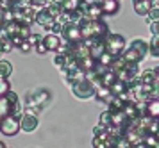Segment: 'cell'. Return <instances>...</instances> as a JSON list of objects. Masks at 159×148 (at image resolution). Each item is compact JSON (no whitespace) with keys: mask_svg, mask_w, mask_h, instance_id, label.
I'll use <instances>...</instances> for the list:
<instances>
[{"mask_svg":"<svg viewBox=\"0 0 159 148\" xmlns=\"http://www.w3.org/2000/svg\"><path fill=\"white\" fill-rule=\"evenodd\" d=\"M72 91L77 98L88 100L95 96V82L89 80V78H82V80H77L75 84L72 86Z\"/></svg>","mask_w":159,"mask_h":148,"instance_id":"1","label":"cell"},{"mask_svg":"<svg viewBox=\"0 0 159 148\" xmlns=\"http://www.w3.org/2000/svg\"><path fill=\"white\" fill-rule=\"evenodd\" d=\"M104 41H106V50L113 57H120L123 54V50L127 48L125 47V38L120 34H109Z\"/></svg>","mask_w":159,"mask_h":148,"instance_id":"2","label":"cell"},{"mask_svg":"<svg viewBox=\"0 0 159 148\" xmlns=\"http://www.w3.org/2000/svg\"><path fill=\"white\" fill-rule=\"evenodd\" d=\"M38 123H39V120H38V111L32 109V107H25L22 118H20L22 130H25V132H34L38 128Z\"/></svg>","mask_w":159,"mask_h":148,"instance_id":"3","label":"cell"},{"mask_svg":"<svg viewBox=\"0 0 159 148\" xmlns=\"http://www.w3.org/2000/svg\"><path fill=\"white\" fill-rule=\"evenodd\" d=\"M20 130H22L20 118H16L15 114H9L0 120V132L4 136H16Z\"/></svg>","mask_w":159,"mask_h":148,"instance_id":"4","label":"cell"},{"mask_svg":"<svg viewBox=\"0 0 159 148\" xmlns=\"http://www.w3.org/2000/svg\"><path fill=\"white\" fill-rule=\"evenodd\" d=\"M63 39H66L68 43H80L84 41V34H82V30L77 23H65V27H63Z\"/></svg>","mask_w":159,"mask_h":148,"instance_id":"5","label":"cell"},{"mask_svg":"<svg viewBox=\"0 0 159 148\" xmlns=\"http://www.w3.org/2000/svg\"><path fill=\"white\" fill-rule=\"evenodd\" d=\"M109 36V27L107 23L102 20H91V38H97V39H106Z\"/></svg>","mask_w":159,"mask_h":148,"instance_id":"6","label":"cell"},{"mask_svg":"<svg viewBox=\"0 0 159 148\" xmlns=\"http://www.w3.org/2000/svg\"><path fill=\"white\" fill-rule=\"evenodd\" d=\"M36 23L38 25H41V27L48 32L52 27H54V23H56V18L52 16L48 11H47V7H45L43 11H39V13H36Z\"/></svg>","mask_w":159,"mask_h":148,"instance_id":"7","label":"cell"},{"mask_svg":"<svg viewBox=\"0 0 159 148\" xmlns=\"http://www.w3.org/2000/svg\"><path fill=\"white\" fill-rule=\"evenodd\" d=\"M113 96H115V95H113V91H111V87H107V86H104V84L95 86V98L98 100V102H102V104L107 105Z\"/></svg>","mask_w":159,"mask_h":148,"instance_id":"8","label":"cell"},{"mask_svg":"<svg viewBox=\"0 0 159 148\" xmlns=\"http://www.w3.org/2000/svg\"><path fill=\"white\" fill-rule=\"evenodd\" d=\"M43 43L47 45L48 52H56L59 48V45L63 43V36L57 32H47V36L43 38Z\"/></svg>","mask_w":159,"mask_h":148,"instance_id":"9","label":"cell"},{"mask_svg":"<svg viewBox=\"0 0 159 148\" xmlns=\"http://www.w3.org/2000/svg\"><path fill=\"white\" fill-rule=\"evenodd\" d=\"M32 98H34L36 109L38 111H41V109L50 102V91H48V89H38V91L32 93Z\"/></svg>","mask_w":159,"mask_h":148,"instance_id":"10","label":"cell"},{"mask_svg":"<svg viewBox=\"0 0 159 148\" xmlns=\"http://www.w3.org/2000/svg\"><path fill=\"white\" fill-rule=\"evenodd\" d=\"M132 4H134V11H136V14H139V16H147V14L150 13L152 6L156 4V0H132Z\"/></svg>","mask_w":159,"mask_h":148,"instance_id":"11","label":"cell"},{"mask_svg":"<svg viewBox=\"0 0 159 148\" xmlns=\"http://www.w3.org/2000/svg\"><path fill=\"white\" fill-rule=\"evenodd\" d=\"M84 14H86L89 20H100L102 16H104V9H102L100 2H95L91 6H88L84 9Z\"/></svg>","mask_w":159,"mask_h":148,"instance_id":"12","label":"cell"},{"mask_svg":"<svg viewBox=\"0 0 159 148\" xmlns=\"http://www.w3.org/2000/svg\"><path fill=\"white\" fill-rule=\"evenodd\" d=\"M104 14H116L120 9V0H100Z\"/></svg>","mask_w":159,"mask_h":148,"instance_id":"13","label":"cell"},{"mask_svg":"<svg viewBox=\"0 0 159 148\" xmlns=\"http://www.w3.org/2000/svg\"><path fill=\"white\" fill-rule=\"evenodd\" d=\"M147 114H148L150 118L159 120V96H152V98L147 102Z\"/></svg>","mask_w":159,"mask_h":148,"instance_id":"14","label":"cell"},{"mask_svg":"<svg viewBox=\"0 0 159 148\" xmlns=\"http://www.w3.org/2000/svg\"><path fill=\"white\" fill-rule=\"evenodd\" d=\"M130 47L136 50V52H138V54H139L141 57H143V59H145V56H147L148 48H150V45H148L147 41H143L141 38H136L134 41H130Z\"/></svg>","mask_w":159,"mask_h":148,"instance_id":"15","label":"cell"},{"mask_svg":"<svg viewBox=\"0 0 159 148\" xmlns=\"http://www.w3.org/2000/svg\"><path fill=\"white\" fill-rule=\"evenodd\" d=\"M106 52V41L104 39H97V41L89 47V56L93 57V59H98Z\"/></svg>","mask_w":159,"mask_h":148,"instance_id":"16","label":"cell"},{"mask_svg":"<svg viewBox=\"0 0 159 148\" xmlns=\"http://www.w3.org/2000/svg\"><path fill=\"white\" fill-rule=\"evenodd\" d=\"M122 57L125 59V61H127V63H141V61H143V57L139 56V54H138V52H136L134 48H132L130 45H129V48L123 50Z\"/></svg>","mask_w":159,"mask_h":148,"instance_id":"17","label":"cell"},{"mask_svg":"<svg viewBox=\"0 0 159 148\" xmlns=\"http://www.w3.org/2000/svg\"><path fill=\"white\" fill-rule=\"evenodd\" d=\"M116 78H118V75H116V71L115 70H111V68H107V70L102 73V77H100V82L104 86H107V87H111V86L116 82Z\"/></svg>","mask_w":159,"mask_h":148,"instance_id":"18","label":"cell"},{"mask_svg":"<svg viewBox=\"0 0 159 148\" xmlns=\"http://www.w3.org/2000/svg\"><path fill=\"white\" fill-rule=\"evenodd\" d=\"M139 80H141V84H145V86L157 84V80H156V70H145L143 73H139Z\"/></svg>","mask_w":159,"mask_h":148,"instance_id":"19","label":"cell"},{"mask_svg":"<svg viewBox=\"0 0 159 148\" xmlns=\"http://www.w3.org/2000/svg\"><path fill=\"white\" fill-rule=\"evenodd\" d=\"M11 113H13V105H11L9 98L7 96H0V120L9 116Z\"/></svg>","mask_w":159,"mask_h":148,"instance_id":"20","label":"cell"},{"mask_svg":"<svg viewBox=\"0 0 159 148\" xmlns=\"http://www.w3.org/2000/svg\"><path fill=\"white\" fill-rule=\"evenodd\" d=\"M111 91L113 95H122V93L129 91V82H125V80H120V78H116V82L111 86Z\"/></svg>","mask_w":159,"mask_h":148,"instance_id":"21","label":"cell"},{"mask_svg":"<svg viewBox=\"0 0 159 148\" xmlns=\"http://www.w3.org/2000/svg\"><path fill=\"white\" fill-rule=\"evenodd\" d=\"M150 48H148V52H150V56L154 57V59H157L159 57V34H152V39H150Z\"/></svg>","mask_w":159,"mask_h":148,"instance_id":"22","label":"cell"},{"mask_svg":"<svg viewBox=\"0 0 159 148\" xmlns=\"http://www.w3.org/2000/svg\"><path fill=\"white\" fill-rule=\"evenodd\" d=\"M11 73H13V64L9 63V61H2L0 59V77H11Z\"/></svg>","mask_w":159,"mask_h":148,"instance_id":"23","label":"cell"},{"mask_svg":"<svg viewBox=\"0 0 159 148\" xmlns=\"http://www.w3.org/2000/svg\"><path fill=\"white\" fill-rule=\"evenodd\" d=\"M113 59H115V57L111 56L107 50H106V52H104V54L98 57V59H97V63H100L102 66H106V68H111V64H113Z\"/></svg>","mask_w":159,"mask_h":148,"instance_id":"24","label":"cell"},{"mask_svg":"<svg viewBox=\"0 0 159 148\" xmlns=\"http://www.w3.org/2000/svg\"><path fill=\"white\" fill-rule=\"evenodd\" d=\"M97 66V59H93L91 56H88V57H84L82 61H80V68L84 71H88V70H91V68H95Z\"/></svg>","mask_w":159,"mask_h":148,"instance_id":"25","label":"cell"},{"mask_svg":"<svg viewBox=\"0 0 159 148\" xmlns=\"http://www.w3.org/2000/svg\"><path fill=\"white\" fill-rule=\"evenodd\" d=\"M11 91V82L7 80V77H0V96H6Z\"/></svg>","mask_w":159,"mask_h":148,"instance_id":"26","label":"cell"},{"mask_svg":"<svg viewBox=\"0 0 159 148\" xmlns=\"http://www.w3.org/2000/svg\"><path fill=\"white\" fill-rule=\"evenodd\" d=\"M100 123L102 125H106V127H109V125H113V113L111 111H104V113L100 114Z\"/></svg>","mask_w":159,"mask_h":148,"instance_id":"27","label":"cell"},{"mask_svg":"<svg viewBox=\"0 0 159 148\" xmlns=\"http://www.w3.org/2000/svg\"><path fill=\"white\" fill-rule=\"evenodd\" d=\"M63 7H65L66 11L80 9V0H63Z\"/></svg>","mask_w":159,"mask_h":148,"instance_id":"28","label":"cell"},{"mask_svg":"<svg viewBox=\"0 0 159 148\" xmlns=\"http://www.w3.org/2000/svg\"><path fill=\"white\" fill-rule=\"evenodd\" d=\"M143 139H145V145H147V146H157V139L159 137L156 134H145Z\"/></svg>","mask_w":159,"mask_h":148,"instance_id":"29","label":"cell"},{"mask_svg":"<svg viewBox=\"0 0 159 148\" xmlns=\"http://www.w3.org/2000/svg\"><path fill=\"white\" fill-rule=\"evenodd\" d=\"M65 64H66V54H57L54 57V66H57L59 70L65 68Z\"/></svg>","mask_w":159,"mask_h":148,"instance_id":"30","label":"cell"},{"mask_svg":"<svg viewBox=\"0 0 159 148\" xmlns=\"http://www.w3.org/2000/svg\"><path fill=\"white\" fill-rule=\"evenodd\" d=\"M147 16H148V20L150 21H157L159 20V4H154L152 9H150V13L147 14Z\"/></svg>","mask_w":159,"mask_h":148,"instance_id":"31","label":"cell"},{"mask_svg":"<svg viewBox=\"0 0 159 148\" xmlns=\"http://www.w3.org/2000/svg\"><path fill=\"white\" fill-rule=\"evenodd\" d=\"M18 48L22 50L23 54H27V52H30V50H34V47H32V43H30L29 39H25V41H23L22 45H20V47H18Z\"/></svg>","mask_w":159,"mask_h":148,"instance_id":"32","label":"cell"},{"mask_svg":"<svg viewBox=\"0 0 159 148\" xmlns=\"http://www.w3.org/2000/svg\"><path fill=\"white\" fill-rule=\"evenodd\" d=\"M30 34H32V32H30V25H25V23H22V25H20V36H23V38L27 39Z\"/></svg>","mask_w":159,"mask_h":148,"instance_id":"33","label":"cell"},{"mask_svg":"<svg viewBox=\"0 0 159 148\" xmlns=\"http://www.w3.org/2000/svg\"><path fill=\"white\" fill-rule=\"evenodd\" d=\"M13 7H15V2H13V0H0V9L9 11V9H13Z\"/></svg>","mask_w":159,"mask_h":148,"instance_id":"34","label":"cell"},{"mask_svg":"<svg viewBox=\"0 0 159 148\" xmlns=\"http://www.w3.org/2000/svg\"><path fill=\"white\" fill-rule=\"evenodd\" d=\"M9 21H15V11L13 9L4 11V23H9Z\"/></svg>","mask_w":159,"mask_h":148,"instance_id":"35","label":"cell"},{"mask_svg":"<svg viewBox=\"0 0 159 148\" xmlns=\"http://www.w3.org/2000/svg\"><path fill=\"white\" fill-rule=\"evenodd\" d=\"M34 50H36L38 54H47V52H48V48H47V45L43 43V39L38 43V45H34Z\"/></svg>","mask_w":159,"mask_h":148,"instance_id":"36","label":"cell"},{"mask_svg":"<svg viewBox=\"0 0 159 148\" xmlns=\"http://www.w3.org/2000/svg\"><path fill=\"white\" fill-rule=\"evenodd\" d=\"M13 48H15V45H13V41H11V38L4 39V54H9Z\"/></svg>","mask_w":159,"mask_h":148,"instance_id":"37","label":"cell"},{"mask_svg":"<svg viewBox=\"0 0 159 148\" xmlns=\"http://www.w3.org/2000/svg\"><path fill=\"white\" fill-rule=\"evenodd\" d=\"M11 41H13V45H15V47H20V45L25 41V38H23V36H20V34H15V36H11Z\"/></svg>","mask_w":159,"mask_h":148,"instance_id":"38","label":"cell"},{"mask_svg":"<svg viewBox=\"0 0 159 148\" xmlns=\"http://www.w3.org/2000/svg\"><path fill=\"white\" fill-rule=\"evenodd\" d=\"M27 39H29V41L32 43V47H34V45H38V43L41 41L43 38H39V34H30L29 38H27Z\"/></svg>","mask_w":159,"mask_h":148,"instance_id":"39","label":"cell"},{"mask_svg":"<svg viewBox=\"0 0 159 148\" xmlns=\"http://www.w3.org/2000/svg\"><path fill=\"white\" fill-rule=\"evenodd\" d=\"M150 32L152 34H159V20L157 21H150Z\"/></svg>","mask_w":159,"mask_h":148,"instance_id":"40","label":"cell"},{"mask_svg":"<svg viewBox=\"0 0 159 148\" xmlns=\"http://www.w3.org/2000/svg\"><path fill=\"white\" fill-rule=\"evenodd\" d=\"M0 27H4V9H0Z\"/></svg>","mask_w":159,"mask_h":148,"instance_id":"41","label":"cell"},{"mask_svg":"<svg viewBox=\"0 0 159 148\" xmlns=\"http://www.w3.org/2000/svg\"><path fill=\"white\" fill-rule=\"evenodd\" d=\"M0 54H4V41L0 39Z\"/></svg>","mask_w":159,"mask_h":148,"instance_id":"42","label":"cell"},{"mask_svg":"<svg viewBox=\"0 0 159 148\" xmlns=\"http://www.w3.org/2000/svg\"><path fill=\"white\" fill-rule=\"evenodd\" d=\"M156 80H157V84H159V68L156 70Z\"/></svg>","mask_w":159,"mask_h":148,"instance_id":"43","label":"cell"},{"mask_svg":"<svg viewBox=\"0 0 159 148\" xmlns=\"http://www.w3.org/2000/svg\"><path fill=\"white\" fill-rule=\"evenodd\" d=\"M0 148H6V143L4 141H0Z\"/></svg>","mask_w":159,"mask_h":148,"instance_id":"44","label":"cell"},{"mask_svg":"<svg viewBox=\"0 0 159 148\" xmlns=\"http://www.w3.org/2000/svg\"><path fill=\"white\" fill-rule=\"evenodd\" d=\"M156 4H159V0H156Z\"/></svg>","mask_w":159,"mask_h":148,"instance_id":"45","label":"cell"}]
</instances>
